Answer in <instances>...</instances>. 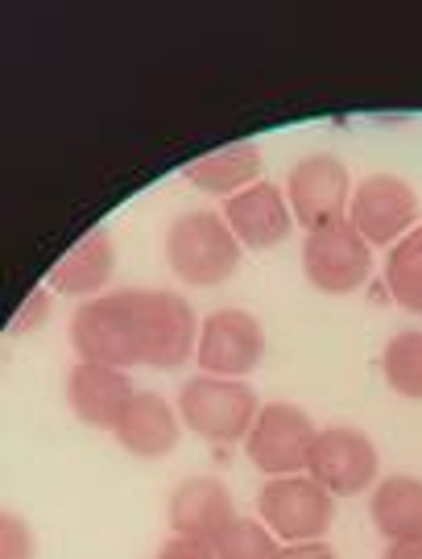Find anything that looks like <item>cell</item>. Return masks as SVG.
<instances>
[{"mask_svg":"<svg viewBox=\"0 0 422 559\" xmlns=\"http://www.w3.org/2000/svg\"><path fill=\"white\" fill-rule=\"evenodd\" d=\"M186 179L203 187V191H212V195H237L244 187H253V182H262V150L257 145H249V141H232V145H220V150H212V154H203L195 158L186 170H182Z\"/></svg>","mask_w":422,"mask_h":559,"instance_id":"16","label":"cell"},{"mask_svg":"<svg viewBox=\"0 0 422 559\" xmlns=\"http://www.w3.org/2000/svg\"><path fill=\"white\" fill-rule=\"evenodd\" d=\"M112 270H117L112 237L108 233H87L50 270V286H59L62 295H96L104 282L112 278Z\"/></svg>","mask_w":422,"mask_h":559,"instance_id":"17","label":"cell"},{"mask_svg":"<svg viewBox=\"0 0 422 559\" xmlns=\"http://www.w3.org/2000/svg\"><path fill=\"white\" fill-rule=\"evenodd\" d=\"M117 440H121L124 452H133L141 460L166 456L179 443V415L161 394L137 390L133 402L124 406L121 423H117Z\"/></svg>","mask_w":422,"mask_h":559,"instance_id":"15","label":"cell"},{"mask_svg":"<svg viewBox=\"0 0 422 559\" xmlns=\"http://www.w3.org/2000/svg\"><path fill=\"white\" fill-rule=\"evenodd\" d=\"M0 559H34V535L13 510L0 514Z\"/></svg>","mask_w":422,"mask_h":559,"instance_id":"22","label":"cell"},{"mask_svg":"<svg viewBox=\"0 0 422 559\" xmlns=\"http://www.w3.org/2000/svg\"><path fill=\"white\" fill-rule=\"evenodd\" d=\"M216 559H278V535L257 519H237L220 539H216Z\"/></svg>","mask_w":422,"mask_h":559,"instance_id":"21","label":"cell"},{"mask_svg":"<svg viewBox=\"0 0 422 559\" xmlns=\"http://www.w3.org/2000/svg\"><path fill=\"white\" fill-rule=\"evenodd\" d=\"M373 526L389 543L422 539V480L419 477H389L373 489L369 501Z\"/></svg>","mask_w":422,"mask_h":559,"instance_id":"18","label":"cell"},{"mask_svg":"<svg viewBox=\"0 0 422 559\" xmlns=\"http://www.w3.org/2000/svg\"><path fill=\"white\" fill-rule=\"evenodd\" d=\"M278 559H336V551L327 543H286L278 551Z\"/></svg>","mask_w":422,"mask_h":559,"instance_id":"25","label":"cell"},{"mask_svg":"<svg viewBox=\"0 0 422 559\" xmlns=\"http://www.w3.org/2000/svg\"><path fill=\"white\" fill-rule=\"evenodd\" d=\"M265 357V328L249 311H212L200 328V348L195 360L203 365V373L212 378H237L253 373Z\"/></svg>","mask_w":422,"mask_h":559,"instance_id":"9","label":"cell"},{"mask_svg":"<svg viewBox=\"0 0 422 559\" xmlns=\"http://www.w3.org/2000/svg\"><path fill=\"white\" fill-rule=\"evenodd\" d=\"M302 270H306L311 286L323 290V295H352L369 278L373 253H369V240L357 233V224L340 221L306 237V245H302Z\"/></svg>","mask_w":422,"mask_h":559,"instance_id":"7","label":"cell"},{"mask_svg":"<svg viewBox=\"0 0 422 559\" xmlns=\"http://www.w3.org/2000/svg\"><path fill=\"white\" fill-rule=\"evenodd\" d=\"M71 344L80 360H96V365H141L137 360V328H133V302L129 290L121 295H100L87 299L71 316Z\"/></svg>","mask_w":422,"mask_h":559,"instance_id":"5","label":"cell"},{"mask_svg":"<svg viewBox=\"0 0 422 559\" xmlns=\"http://www.w3.org/2000/svg\"><path fill=\"white\" fill-rule=\"evenodd\" d=\"M385 559H422V539H398V543H389Z\"/></svg>","mask_w":422,"mask_h":559,"instance_id":"26","label":"cell"},{"mask_svg":"<svg viewBox=\"0 0 422 559\" xmlns=\"http://www.w3.org/2000/svg\"><path fill=\"white\" fill-rule=\"evenodd\" d=\"M133 381L117 365H96V360H80L67 378V402L87 427H112L121 423L124 406L133 402Z\"/></svg>","mask_w":422,"mask_h":559,"instance_id":"12","label":"cell"},{"mask_svg":"<svg viewBox=\"0 0 422 559\" xmlns=\"http://www.w3.org/2000/svg\"><path fill=\"white\" fill-rule=\"evenodd\" d=\"M348 221L357 224V233L369 245H389V240L398 245L419 224V195L398 175H369L352 191Z\"/></svg>","mask_w":422,"mask_h":559,"instance_id":"11","label":"cell"},{"mask_svg":"<svg viewBox=\"0 0 422 559\" xmlns=\"http://www.w3.org/2000/svg\"><path fill=\"white\" fill-rule=\"evenodd\" d=\"M232 522H237L232 493L216 477L182 480L174 489V498H170V526L179 531L182 539H200L207 547H216V539Z\"/></svg>","mask_w":422,"mask_h":559,"instance_id":"13","label":"cell"},{"mask_svg":"<svg viewBox=\"0 0 422 559\" xmlns=\"http://www.w3.org/2000/svg\"><path fill=\"white\" fill-rule=\"evenodd\" d=\"M377 448L369 436L352 431V427H323L315 436L311 460H306V477H315L331 493H361L377 480Z\"/></svg>","mask_w":422,"mask_h":559,"instance_id":"10","label":"cell"},{"mask_svg":"<svg viewBox=\"0 0 422 559\" xmlns=\"http://www.w3.org/2000/svg\"><path fill=\"white\" fill-rule=\"evenodd\" d=\"M179 415L191 431H200L203 440L237 443L249 440L253 423H257V394L237 378H203L186 381L179 394Z\"/></svg>","mask_w":422,"mask_h":559,"instance_id":"3","label":"cell"},{"mask_svg":"<svg viewBox=\"0 0 422 559\" xmlns=\"http://www.w3.org/2000/svg\"><path fill=\"white\" fill-rule=\"evenodd\" d=\"M385 282L389 295L402 302L406 311L422 316V228H410L385 261Z\"/></svg>","mask_w":422,"mask_h":559,"instance_id":"19","label":"cell"},{"mask_svg":"<svg viewBox=\"0 0 422 559\" xmlns=\"http://www.w3.org/2000/svg\"><path fill=\"white\" fill-rule=\"evenodd\" d=\"M46 316H50V295H46V286H38V290L25 295L21 311L13 316V323H9V332H34V328L46 323Z\"/></svg>","mask_w":422,"mask_h":559,"instance_id":"23","label":"cell"},{"mask_svg":"<svg viewBox=\"0 0 422 559\" xmlns=\"http://www.w3.org/2000/svg\"><path fill=\"white\" fill-rule=\"evenodd\" d=\"M385 381L402 399H422V332H402L385 344Z\"/></svg>","mask_w":422,"mask_h":559,"instance_id":"20","label":"cell"},{"mask_svg":"<svg viewBox=\"0 0 422 559\" xmlns=\"http://www.w3.org/2000/svg\"><path fill=\"white\" fill-rule=\"evenodd\" d=\"M286 191H290V212H294V221H299L306 233H319V228H331V224L348 221L352 182H348L343 162L331 158V154H311V158H302L299 166L290 170Z\"/></svg>","mask_w":422,"mask_h":559,"instance_id":"8","label":"cell"},{"mask_svg":"<svg viewBox=\"0 0 422 559\" xmlns=\"http://www.w3.org/2000/svg\"><path fill=\"white\" fill-rule=\"evenodd\" d=\"M224 221L232 237L249 249H274L290 237V207L274 182H253L224 203Z\"/></svg>","mask_w":422,"mask_h":559,"instance_id":"14","label":"cell"},{"mask_svg":"<svg viewBox=\"0 0 422 559\" xmlns=\"http://www.w3.org/2000/svg\"><path fill=\"white\" fill-rule=\"evenodd\" d=\"M158 559H216V551L200 539H182V535H174V539L161 547Z\"/></svg>","mask_w":422,"mask_h":559,"instance_id":"24","label":"cell"},{"mask_svg":"<svg viewBox=\"0 0 422 559\" xmlns=\"http://www.w3.org/2000/svg\"><path fill=\"white\" fill-rule=\"evenodd\" d=\"M315 436L319 431H315L306 411L290 406V402H269V406H262L257 423H253L244 452L269 477H294V473L306 468Z\"/></svg>","mask_w":422,"mask_h":559,"instance_id":"6","label":"cell"},{"mask_svg":"<svg viewBox=\"0 0 422 559\" xmlns=\"http://www.w3.org/2000/svg\"><path fill=\"white\" fill-rule=\"evenodd\" d=\"M133 328H137V360L158 369H179L200 348V328L191 302L170 290H129Z\"/></svg>","mask_w":422,"mask_h":559,"instance_id":"2","label":"cell"},{"mask_svg":"<svg viewBox=\"0 0 422 559\" xmlns=\"http://www.w3.org/2000/svg\"><path fill=\"white\" fill-rule=\"evenodd\" d=\"M262 522L281 543H319L336 519V498L315 477H269L257 498Z\"/></svg>","mask_w":422,"mask_h":559,"instance_id":"4","label":"cell"},{"mask_svg":"<svg viewBox=\"0 0 422 559\" xmlns=\"http://www.w3.org/2000/svg\"><path fill=\"white\" fill-rule=\"evenodd\" d=\"M166 261L191 286H220L241 265V240L216 212L179 216L166 233Z\"/></svg>","mask_w":422,"mask_h":559,"instance_id":"1","label":"cell"}]
</instances>
